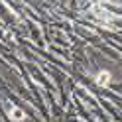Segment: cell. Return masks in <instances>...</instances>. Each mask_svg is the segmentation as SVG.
Listing matches in <instances>:
<instances>
[{
    "instance_id": "cell-2",
    "label": "cell",
    "mask_w": 122,
    "mask_h": 122,
    "mask_svg": "<svg viewBox=\"0 0 122 122\" xmlns=\"http://www.w3.org/2000/svg\"><path fill=\"white\" fill-rule=\"evenodd\" d=\"M110 81V73H106V71H101L97 75V83L98 85H104V83H108Z\"/></svg>"
},
{
    "instance_id": "cell-1",
    "label": "cell",
    "mask_w": 122,
    "mask_h": 122,
    "mask_svg": "<svg viewBox=\"0 0 122 122\" xmlns=\"http://www.w3.org/2000/svg\"><path fill=\"white\" fill-rule=\"evenodd\" d=\"M10 114H12V120H16V122H20V120H24L26 118V114L24 112H22L20 108H16V106H10Z\"/></svg>"
}]
</instances>
